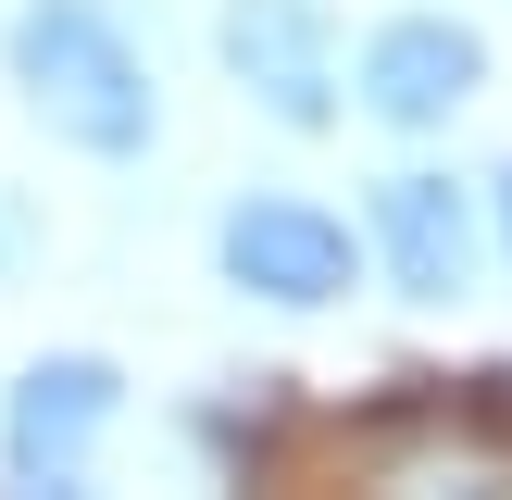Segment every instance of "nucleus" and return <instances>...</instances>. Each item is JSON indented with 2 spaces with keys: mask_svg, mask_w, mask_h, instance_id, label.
<instances>
[{
  "mask_svg": "<svg viewBox=\"0 0 512 500\" xmlns=\"http://www.w3.org/2000/svg\"><path fill=\"white\" fill-rule=\"evenodd\" d=\"M213 50H225V75H238V100L263 125H288V138H325V125L350 113V88H338V13H325V0H225Z\"/></svg>",
  "mask_w": 512,
  "mask_h": 500,
  "instance_id": "20e7f679",
  "label": "nucleus"
},
{
  "mask_svg": "<svg viewBox=\"0 0 512 500\" xmlns=\"http://www.w3.org/2000/svg\"><path fill=\"white\" fill-rule=\"evenodd\" d=\"M475 88H488V38L450 13H388L350 63V113L388 138H438L450 113H475Z\"/></svg>",
  "mask_w": 512,
  "mask_h": 500,
  "instance_id": "39448f33",
  "label": "nucleus"
},
{
  "mask_svg": "<svg viewBox=\"0 0 512 500\" xmlns=\"http://www.w3.org/2000/svg\"><path fill=\"white\" fill-rule=\"evenodd\" d=\"M0 63H13L25 113H38L75 163H138V150L163 138V75L125 38L113 0H13Z\"/></svg>",
  "mask_w": 512,
  "mask_h": 500,
  "instance_id": "f257e3e1",
  "label": "nucleus"
},
{
  "mask_svg": "<svg viewBox=\"0 0 512 500\" xmlns=\"http://www.w3.org/2000/svg\"><path fill=\"white\" fill-rule=\"evenodd\" d=\"M488 225H500V263H512V163L488 175Z\"/></svg>",
  "mask_w": 512,
  "mask_h": 500,
  "instance_id": "0eeeda50",
  "label": "nucleus"
},
{
  "mask_svg": "<svg viewBox=\"0 0 512 500\" xmlns=\"http://www.w3.org/2000/svg\"><path fill=\"white\" fill-rule=\"evenodd\" d=\"M363 238H375V263H388L400 300H463L475 263H488V213H475V188H463V175H438V163L375 175Z\"/></svg>",
  "mask_w": 512,
  "mask_h": 500,
  "instance_id": "423d86ee",
  "label": "nucleus"
},
{
  "mask_svg": "<svg viewBox=\"0 0 512 500\" xmlns=\"http://www.w3.org/2000/svg\"><path fill=\"white\" fill-rule=\"evenodd\" d=\"M213 275L238 300H275V313H338L350 275H363V238L313 188H238L213 213Z\"/></svg>",
  "mask_w": 512,
  "mask_h": 500,
  "instance_id": "f03ea898",
  "label": "nucleus"
},
{
  "mask_svg": "<svg viewBox=\"0 0 512 500\" xmlns=\"http://www.w3.org/2000/svg\"><path fill=\"white\" fill-rule=\"evenodd\" d=\"M13 263H25V213L0 200V275H13Z\"/></svg>",
  "mask_w": 512,
  "mask_h": 500,
  "instance_id": "6e6552de",
  "label": "nucleus"
},
{
  "mask_svg": "<svg viewBox=\"0 0 512 500\" xmlns=\"http://www.w3.org/2000/svg\"><path fill=\"white\" fill-rule=\"evenodd\" d=\"M113 413H125V375L100 363V350H38V363L0 388V475H13V488H38V500L88 488Z\"/></svg>",
  "mask_w": 512,
  "mask_h": 500,
  "instance_id": "7ed1b4c3",
  "label": "nucleus"
}]
</instances>
